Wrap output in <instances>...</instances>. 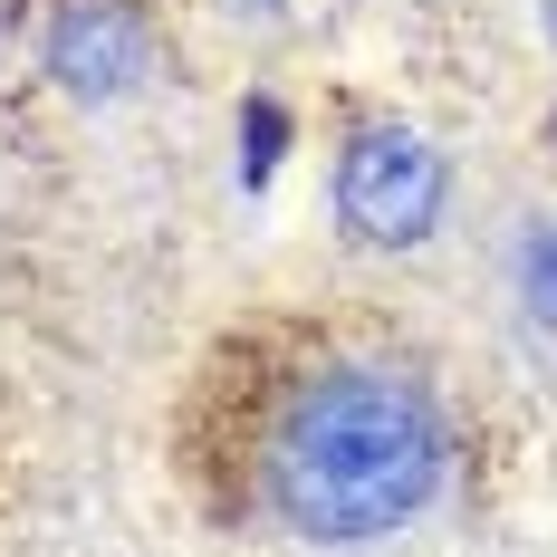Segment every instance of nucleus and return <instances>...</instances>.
I'll list each match as a JSON object with an SVG mask.
<instances>
[{"label":"nucleus","mask_w":557,"mask_h":557,"mask_svg":"<svg viewBox=\"0 0 557 557\" xmlns=\"http://www.w3.org/2000/svg\"><path fill=\"white\" fill-rule=\"evenodd\" d=\"M451 423L423 375L336 356L278 394L260 433V491L308 548H375L443 500Z\"/></svg>","instance_id":"nucleus-1"},{"label":"nucleus","mask_w":557,"mask_h":557,"mask_svg":"<svg viewBox=\"0 0 557 557\" xmlns=\"http://www.w3.org/2000/svg\"><path fill=\"white\" fill-rule=\"evenodd\" d=\"M443 193H451L443 154H433L413 125H356L346 154H336V222H346V240H366V250H413V240H433Z\"/></svg>","instance_id":"nucleus-2"},{"label":"nucleus","mask_w":557,"mask_h":557,"mask_svg":"<svg viewBox=\"0 0 557 557\" xmlns=\"http://www.w3.org/2000/svg\"><path fill=\"white\" fill-rule=\"evenodd\" d=\"M548 39H557V0H548Z\"/></svg>","instance_id":"nucleus-5"},{"label":"nucleus","mask_w":557,"mask_h":557,"mask_svg":"<svg viewBox=\"0 0 557 557\" xmlns=\"http://www.w3.org/2000/svg\"><path fill=\"white\" fill-rule=\"evenodd\" d=\"M39 58H49V77L77 97V107H115V97L145 87V67H154V29H145L135 0H58Z\"/></svg>","instance_id":"nucleus-3"},{"label":"nucleus","mask_w":557,"mask_h":557,"mask_svg":"<svg viewBox=\"0 0 557 557\" xmlns=\"http://www.w3.org/2000/svg\"><path fill=\"white\" fill-rule=\"evenodd\" d=\"M500 288H509V327H519V346L557 375V212H529V222L509 231Z\"/></svg>","instance_id":"nucleus-4"}]
</instances>
